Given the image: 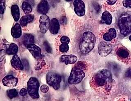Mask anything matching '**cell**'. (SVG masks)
Returning a JSON list of instances; mask_svg holds the SVG:
<instances>
[{"label": "cell", "mask_w": 131, "mask_h": 101, "mask_svg": "<svg viewBox=\"0 0 131 101\" xmlns=\"http://www.w3.org/2000/svg\"><path fill=\"white\" fill-rule=\"evenodd\" d=\"M93 81L96 86L104 87L106 91L109 92L111 89L113 82L112 73L108 70H102L94 76Z\"/></svg>", "instance_id": "6da1fadb"}, {"label": "cell", "mask_w": 131, "mask_h": 101, "mask_svg": "<svg viewBox=\"0 0 131 101\" xmlns=\"http://www.w3.org/2000/svg\"><path fill=\"white\" fill-rule=\"evenodd\" d=\"M95 43L96 37L93 33L89 31L84 32L80 42V51L83 54L89 53L94 48Z\"/></svg>", "instance_id": "7a4b0ae2"}, {"label": "cell", "mask_w": 131, "mask_h": 101, "mask_svg": "<svg viewBox=\"0 0 131 101\" xmlns=\"http://www.w3.org/2000/svg\"><path fill=\"white\" fill-rule=\"evenodd\" d=\"M86 67L84 63L82 61L78 62L72 69L68 78V83L70 84H77L80 83L85 77L84 70Z\"/></svg>", "instance_id": "3957f363"}, {"label": "cell", "mask_w": 131, "mask_h": 101, "mask_svg": "<svg viewBox=\"0 0 131 101\" xmlns=\"http://www.w3.org/2000/svg\"><path fill=\"white\" fill-rule=\"evenodd\" d=\"M118 26L121 34L126 36L131 33V15L123 14L120 16L118 21Z\"/></svg>", "instance_id": "277c9868"}, {"label": "cell", "mask_w": 131, "mask_h": 101, "mask_svg": "<svg viewBox=\"0 0 131 101\" xmlns=\"http://www.w3.org/2000/svg\"><path fill=\"white\" fill-rule=\"evenodd\" d=\"M28 91L31 97L33 99H37L39 97V88L40 84L38 80L35 77L30 78L28 82Z\"/></svg>", "instance_id": "5b68a950"}, {"label": "cell", "mask_w": 131, "mask_h": 101, "mask_svg": "<svg viewBox=\"0 0 131 101\" xmlns=\"http://www.w3.org/2000/svg\"><path fill=\"white\" fill-rule=\"evenodd\" d=\"M46 80L47 84L55 90H58L60 88L61 77L59 74L49 72L46 75Z\"/></svg>", "instance_id": "8992f818"}, {"label": "cell", "mask_w": 131, "mask_h": 101, "mask_svg": "<svg viewBox=\"0 0 131 101\" xmlns=\"http://www.w3.org/2000/svg\"><path fill=\"white\" fill-rule=\"evenodd\" d=\"M112 47L110 43L102 41L100 43L98 48V53L100 56L106 57L112 52Z\"/></svg>", "instance_id": "52a82bcc"}, {"label": "cell", "mask_w": 131, "mask_h": 101, "mask_svg": "<svg viewBox=\"0 0 131 101\" xmlns=\"http://www.w3.org/2000/svg\"><path fill=\"white\" fill-rule=\"evenodd\" d=\"M51 20L47 15L44 14L41 16L39 19L40 31L43 34H45L48 31L50 26Z\"/></svg>", "instance_id": "ba28073f"}, {"label": "cell", "mask_w": 131, "mask_h": 101, "mask_svg": "<svg viewBox=\"0 0 131 101\" xmlns=\"http://www.w3.org/2000/svg\"><path fill=\"white\" fill-rule=\"evenodd\" d=\"M74 9L76 14L78 16H84L86 13V7L82 1L75 0L73 2Z\"/></svg>", "instance_id": "9c48e42d"}, {"label": "cell", "mask_w": 131, "mask_h": 101, "mask_svg": "<svg viewBox=\"0 0 131 101\" xmlns=\"http://www.w3.org/2000/svg\"><path fill=\"white\" fill-rule=\"evenodd\" d=\"M3 85L9 88L16 87L17 85L18 79L11 75L6 76L2 80Z\"/></svg>", "instance_id": "30bf717a"}, {"label": "cell", "mask_w": 131, "mask_h": 101, "mask_svg": "<svg viewBox=\"0 0 131 101\" xmlns=\"http://www.w3.org/2000/svg\"><path fill=\"white\" fill-rule=\"evenodd\" d=\"M26 48L35 58L37 59L42 58L43 56L41 53V49L39 46L35 44H30L28 45Z\"/></svg>", "instance_id": "8fae6325"}, {"label": "cell", "mask_w": 131, "mask_h": 101, "mask_svg": "<svg viewBox=\"0 0 131 101\" xmlns=\"http://www.w3.org/2000/svg\"><path fill=\"white\" fill-rule=\"evenodd\" d=\"M78 60V57L74 54L61 55L59 58V61L61 62L64 63L66 65L72 64L75 63Z\"/></svg>", "instance_id": "7c38bea8"}, {"label": "cell", "mask_w": 131, "mask_h": 101, "mask_svg": "<svg viewBox=\"0 0 131 101\" xmlns=\"http://www.w3.org/2000/svg\"><path fill=\"white\" fill-rule=\"evenodd\" d=\"M49 9L48 2L46 0L41 1L37 7V11L41 14H46Z\"/></svg>", "instance_id": "4fadbf2b"}, {"label": "cell", "mask_w": 131, "mask_h": 101, "mask_svg": "<svg viewBox=\"0 0 131 101\" xmlns=\"http://www.w3.org/2000/svg\"><path fill=\"white\" fill-rule=\"evenodd\" d=\"M12 66L16 70H23L24 66L19 57L16 54L14 55L11 60Z\"/></svg>", "instance_id": "5bb4252c"}, {"label": "cell", "mask_w": 131, "mask_h": 101, "mask_svg": "<svg viewBox=\"0 0 131 101\" xmlns=\"http://www.w3.org/2000/svg\"><path fill=\"white\" fill-rule=\"evenodd\" d=\"M49 30L51 34L57 35L60 29V24L59 20L56 18H53L50 22Z\"/></svg>", "instance_id": "9a60e30c"}, {"label": "cell", "mask_w": 131, "mask_h": 101, "mask_svg": "<svg viewBox=\"0 0 131 101\" xmlns=\"http://www.w3.org/2000/svg\"><path fill=\"white\" fill-rule=\"evenodd\" d=\"M11 33L14 38L15 39L19 38L22 34L21 27L20 25L18 23L15 24L11 29Z\"/></svg>", "instance_id": "2e32d148"}, {"label": "cell", "mask_w": 131, "mask_h": 101, "mask_svg": "<svg viewBox=\"0 0 131 101\" xmlns=\"http://www.w3.org/2000/svg\"><path fill=\"white\" fill-rule=\"evenodd\" d=\"M116 31L114 28H111L108 30V32L104 33L103 36V39L106 41H110L116 38L117 35Z\"/></svg>", "instance_id": "e0dca14e"}, {"label": "cell", "mask_w": 131, "mask_h": 101, "mask_svg": "<svg viewBox=\"0 0 131 101\" xmlns=\"http://www.w3.org/2000/svg\"><path fill=\"white\" fill-rule=\"evenodd\" d=\"M117 55L122 59H126L129 57V53L126 48L120 47L116 50Z\"/></svg>", "instance_id": "ac0fdd59"}, {"label": "cell", "mask_w": 131, "mask_h": 101, "mask_svg": "<svg viewBox=\"0 0 131 101\" xmlns=\"http://www.w3.org/2000/svg\"><path fill=\"white\" fill-rule=\"evenodd\" d=\"M22 43L25 47L30 44H34L35 39L34 36L32 34L26 33L22 37Z\"/></svg>", "instance_id": "d6986e66"}, {"label": "cell", "mask_w": 131, "mask_h": 101, "mask_svg": "<svg viewBox=\"0 0 131 101\" xmlns=\"http://www.w3.org/2000/svg\"><path fill=\"white\" fill-rule=\"evenodd\" d=\"M34 19V16L32 14L26 15L22 16L20 20V25L22 27H25L28 24L32 21Z\"/></svg>", "instance_id": "ffe728a7"}, {"label": "cell", "mask_w": 131, "mask_h": 101, "mask_svg": "<svg viewBox=\"0 0 131 101\" xmlns=\"http://www.w3.org/2000/svg\"><path fill=\"white\" fill-rule=\"evenodd\" d=\"M5 50L7 54L15 55L18 51V47L15 43H11L9 45H6Z\"/></svg>", "instance_id": "44dd1931"}, {"label": "cell", "mask_w": 131, "mask_h": 101, "mask_svg": "<svg viewBox=\"0 0 131 101\" xmlns=\"http://www.w3.org/2000/svg\"><path fill=\"white\" fill-rule=\"evenodd\" d=\"M101 21L103 24L110 25L112 21V16L107 11H105L102 14Z\"/></svg>", "instance_id": "7402d4cb"}, {"label": "cell", "mask_w": 131, "mask_h": 101, "mask_svg": "<svg viewBox=\"0 0 131 101\" xmlns=\"http://www.w3.org/2000/svg\"><path fill=\"white\" fill-rule=\"evenodd\" d=\"M12 16L16 21H17L20 18L19 8L17 5H12L11 8Z\"/></svg>", "instance_id": "603a6c76"}, {"label": "cell", "mask_w": 131, "mask_h": 101, "mask_svg": "<svg viewBox=\"0 0 131 101\" xmlns=\"http://www.w3.org/2000/svg\"><path fill=\"white\" fill-rule=\"evenodd\" d=\"M22 9L24 13L26 15L30 14L31 12H32V6L28 2H23L22 4Z\"/></svg>", "instance_id": "cb8c5ba5"}, {"label": "cell", "mask_w": 131, "mask_h": 101, "mask_svg": "<svg viewBox=\"0 0 131 101\" xmlns=\"http://www.w3.org/2000/svg\"><path fill=\"white\" fill-rule=\"evenodd\" d=\"M6 94L9 99H12L18 96V92L15 89H9L6 91Z\"/></svg>", "instance_id": "d4e9b609"}, {"label": "cell", "mask_w": 131, "mask_h": 101, "mask_svg": "<svg viewBox=\"0 0 131 101\" xmlns=\"http://www.w3.org/2000/svg\"><path fill=\"white\" fill-rule=\"evenodd\" d=\"M110 67L111 68L114 73L117 74L120 72V70H121L120 66L118 65L117 63H110Z\"/></svg>", "instance_id": "484cf974"}, {"label": "cell", "mask_w": 131, "mask_h": 101, "mask_svg": "<svg viewBox=\"0 0 131 101\" xmlns=\"http://www.w3.org/2000/svg\"><path fill=\"white\" fill-rule=\"evenodd\" d=\"M69 44L62 43L59 46V50L62 53H66L69 51Z\"/></svg>", "instance_id": "4316f807"}, {"label": "cell", "mask_w": 131, "mask_h": 101, "mask_svg": "<svg viewBox=\"0 0 131 101\" xmlns=\"http://www.w3.org/2000/svg\"><path fill=\"white\" fill-rule=\"evenodd\" d=\"M43 45H44L45 50H46V52L48 53H51L52 51V49L51 46L49 44L48 41H47L46 40H45L43 42Z\"/></svg>", "instance_id": "83f0119b"}, {"label": "cell", "mask_w": 131, "mask_h": 101, "mask_svg": "<svg viewBox=\"0 0 131 101\" xmlns=\"http://www.w3.org/2000/svg\"><path fill=\"white\" fill-rule=\"evenodd\" d=\"M5 1L3 0H0V14H3L5 9Z\"/></svg>", "instance_id": "f1b7e54d"}, {"label": "cell", "mask_w": 131, "mask_h": 101, "mask_svg": "<svg viewBox=\"0 0 131 101\" xmlns=\"http://www.w3.org/2000/svg\"><path fill=\"white\" fill-rule=\"evenodd\" d=\"M60 42L61 43H67L69 44L70 41V39L69 37H67L66 36H63L61 37Z\"/></svg>", "instance_id": "f546056e"}, {"label": "cell", "mask_w": 131, "mask_h": 101, "mask_svg": "<svg viewBox=\"0 0 131 101\" xmlns=\"http://www.w3.org/2000/svg\"><path fill=\"white\" fill-rule=\"evenodd\" d=\"M123 5L126 8H131V0H125L123 2Z\"/></svg>", "instance_id": "4dcf8cb0"}, {"label": "cell", "mask_w": 131, "mask_h": 101, "mask_svg": "<svg viewBox=\"0 0 131 101\" xmlns=\"http://www.w3.org/2000/svg\"><path fill=\"white\" fill-rule=\"evenodd\" d=\"M6 51L3 49L0 50V62L3 61L6 54Z\"/></svg>", "instance_id": "1f68e13d"}, {"label": "cell", "mask_w": 131, "mask_h": 101, "mask_svg": "<svg viewBox=\"0 0 131 101\" xmlns=\"http://www.w3.org/2000/svg\"><path fill=\"white\" fill-rule=\"evenodd\" d=\"M41 90L43 93H46L49 90V87L46 85H42L41 87Z\"/></svg>", "instance_id": "d6a6232c"}, {"label": "cell", "mask_w": 131, "mask_h": 101, "mask_svg": "<svg viewBox=\"0 0 131 101\" xmlns=\"http://www.w3.org/2000/svg\"><path fill=\"white\" fill-rule=\"evenodd\" d=\"M28 90H27L26 88H22L21 90H20V91L19 92L20 95L21 96H25L26 95L28 94Z\"/></svg>", "instance_id": "836d02e7"}, {"label": "cell", "mask_w": 131, "mask_h": 101, "mask_svg": "<svg viewBox=\"0 0 131 101\" xmlns=\"http://www.w3.org/2000/svg\"><path fill=\"white\" fill-rule=\"evenodd\" d=\"M23 64L25 67L26 69L28 70L29 69V64L28 61L26 59H23L22 60Z\"/></svg>", "instance_id": "e575fe53"}, {"label": "cell", "mask_w": 131, "mask_h": 101, "mask_svg": "<svg viewBox=\"0 0 131 101\" xmlns=\"http://www.w3.org/2000/svg\"><path fill=\"white\" fill-rule=\"evenodd\" d=\"M125 75L126 77L131 79V68H129L125 72Z\"/></svg>", "instance_id": "d590c367"}, {"label": "cell", "mask_w": 131, "mask_h": 101, "mask_svg": "<svg viewBox=\"0 0 131 101\" xmlns=\"http://www.w3.org/2000/svg\"><path fill=\"white\" fill-rule=\"evenodd\" d=\"M60 21L61 24L64 25L66 24L67 21L66 17H65V16H63V17H62L60 19Z\"/></svg>", "instance_id": "8d00e7d4"}, {"label": "cell", "mask_w": 131, "mask_h": 101, "mask_svg": "<svg viewBox=\"0 0 131 101\" xmlns=\"http://www.w3.org/2000/svg\"><path fill=\"white\" fill-rule=\"evenodd\" d=\"M116 0H114V1H106V3H107L109 5H113L114 4L116 3Z\"/></svg>", "instance_id": "74e56055"}, {"label": "cell", "mask_w": 131, "mask_h": 101, "mask_svg": "<svg viewBox=\"0 0 131 101\" xmlns=\"http://www.w3.org/2000/svg\"><path fill=\"white\" fill-rule=\"evenodd\" d=\"M129 40L131 41V35L129 36Z\"/></svg>", "instance_id": "f35d334b"}, {"label": "cell", "mask_w": 131, "mask_h": 101, "mask_svg": "<svg viewBox=\"0 0 131 101\" xmlns=\"http://www.w3.org/2000/svg\"></svg>", "instance_id": "ab89813d"}]
</instances>
